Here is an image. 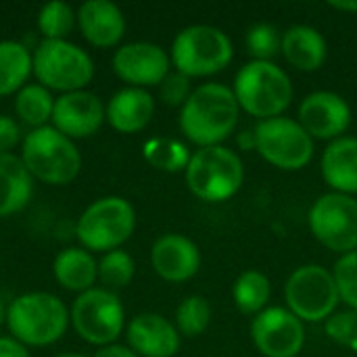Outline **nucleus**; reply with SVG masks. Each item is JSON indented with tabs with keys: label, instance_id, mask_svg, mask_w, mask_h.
Instances as JSON below:
<instances>
[{
	"label": "nucleus",
	"instance_id": "nucleus-1",
	"mask_svg": "<svg viewBox=\"0 0 357 357\" xmlns=\"http://www.w3.org/2000/svg\"><path fill=\"white\" fill-rule=\"evenodd\" d=\"M241 107L232 88L209 82L192 90L180 111V130L199 149L222 144L236 128Z\"/></svg>",
	"mask_w": 357,
	"mask_h": 357
},
{
	"label": "nucleus",
	"instance_id": "nucleus-2",
	"mask_svg": "<svg viewBox=\"0 0 357 357\" xmlns=\"http://www.w3.org/2000/svg\"><path fill=\"white\" fill-rule=\"evenodd\" d=\"M232 92L243 111L253 117H280L293 100V84L274 61H249L234 77Z\"/></svg>",
	"mask_w": 357,
	"mask_h": 357
},
{
	"label": "nucleus",
	"instance_id": "nucleus-3",
	"mask_svg": "<svg viewBox=\"0 0 357 357\" xmlns=\"http://www.w3.org/2000/svg\"><path fill=\"white\" fill-rule=\"evenodd\" d=\"M65 303L50 293H25L6 310V324L21 345L44 347L59 341L69 324Z\"/></svg>",
	"mask_w": 357,
	"mask_h": 357
},
{
	"label": "nucleus",
	"instance_id": "nucleus-4",
	"mask_svg": "<svg viewBox=\"0 0 357 357\" xmlns=\"http://www.w3.org/2000/svg\"><path fill=\"white\" fill-rule=\"evenodd\" d=\"M184 174L190 192L207 203L232 199L245 182V165L241 155L222 144L195 151Z\"/></svg>",
	"mask_w": 357,
	"mask_h": 357
},
{
	"label": "nucleus",
	"instance_id": "nucleus-5",
	"mask_svg": "<svg viewBox=\"0 0 357 357\" xmlns=\"http://www.w3.org/2000/svg\"><path fill=\"white\" fill-rule=\"evenodd\" d=\"M21 161L31 174L46 184H69L82 169V157L71 138L63 136L52 126L31 130L23 140Z\"/></svg>",
	"mask_w": 357,
	"mask_h": 357
},
{
	"label": "nucleus",
	"instance_id": "nucleus-6",
	"mask_svg": "<svg viewBox=\"0 0 357 357\" xmlns=\"http://www.w3.org/2000/svg\"><path fill=\"white\" fill-rule=\"evenodd\" d=\"M234 56L232 40L213 25H188L174 38L172 63L176 71L192 77L220 73Z\"/></svg>",
	"mask_w": 357,
	"mask_h": 357
},
{
	"label": "nucleus",
	"instance_id": "nucleus-7",
	"mask_svg": "<svg viewBox=\"0 0 357 357\" xmlns=\"http://www.w3.org/2000/svg\"><path fill=\"white\" fill-rule=\"evenodd\" d=\"M33 75L48 90H84L94 77V63L86 50L67 40H42L33 50Z\"/></svg>",
	"mask_w": 357,
	"mask_h": 357
},
{
	"label": "nucleus",
	"instance_id": "nucleus-8",
	"mask_svg": "<svg viewBox=\"0 0 357 357\" xmlns=\"http://www.w3.org/2000/svg\"><path fill=\"white\" fill-rule=\"evenodd\" d=\"M136 228V211L121 197H105L94 201L77 220L75 234L88 251H115Z\"/></svg>",
	"mask_w": 357,
	"mask_h": 357
},
{
	"label": "nucleus",
	"instance_id": "nucleus-9",
	"mask_svg": "<svg viewBox=\"0 0 357 357\" xmlns=\"http://www.w3.org/2000/svg\"><path fill=\"white\" fill-rule=\"evenodd\" d=\"M287 310L301 322H326L341 301L333 272L318 264L297 268L284 284Z\"/></svg>",
	"mask_w": 357,
	"mask_h": 357
},
{
	"label": "nucleus",
	"instance_id": "nucleus-10",
	"mask_svg": "<svg viewBox=\"0 0 357 357\" xmlns=\"http://www.w3.org/2000/svg\"><path fill=\"white\" fill-rule=\"evenodd\" d=\"M255 149L278 169H303L314 157V138L291 117H272L255 126Z\"/></svg>",
	"mask_w": 357,
	"mask_h": 357
},
{
	"label": "nucleus",
	"instance_id": "nucleus-11",
	"mask_svg": "<svg viewBox=\"0 0 357 357\" xmlns=\"http://www.w3.org/2000/svg\"><path fill=\"white\" fill-rule=\"evenodd\" d=\"M310 230L320 245L341 255L357 251V201L351 195L326 192L310 209Z\"/></svg>",
	"mask_w": 357,
	"mask_h": 357
},
{
	"label": "nucleus",
	"instance_id": "nucleus-12",
	"mask_svg": "<svg viewBox=\"0 0 357 357\" xmlns=\"http://www.w3.org/2000/svg\"><path fill=\"white\" fill-rule=\"evenodd\" d=\"M123 305L119 297L107 289H90L79 293L71 307L75 333L90 345H113L123 331Z\"/></svg>",
	"mask_w": 357,
	"mask_h": 357
},
{
	"label": "nucleus",
	"instance_id": "nucleus-13",
	"mask_svg": "<svg viewBox=\"0 0 357 357\" xmlns=\"http://www.w3.org/2000/svg\"><path fill=\"white\" fill-rule=\"evenodd\" d=\"M251 339L266 357H297L305 345L303 322L287 307H266L251 322Z\"/></svg>",
	"mask_w": 357,
	"mask_h": 357
},
{
	"label": "nucleus",
	"instance_id": "nucleus-14",
	"mask_svg": "<svg viewBox=\"0 0 357 357\" xmlns=\"http://www.w3.org/2000/svg\"><path fill=\"white\" fill-rule=\"evenodd\" d=\"M297 121L312 138L333 142L341 138L351 126V107L341 94L318 90L301 100Z\"/></svg>",
	"mask_w": 357,
	"mask_h": 357
},
{
	"label": "nucleus",
	"instance_id": "nucleus-15",
	"mask_svg": "<svg viewBox=\"0 0 357 357\" xmlns=\"http://www.w3.org/2000/svg\"><path fill=\"white\" fill-rule=\"evenodd\" d=\"M172 56L153 42H132L113 56V71L132 88L161 86L167 77Z\"/></svg>",
	"mask_w": 357,
	"mask_h": 357
},
{
	"label": "nucleus",
	"instance_id": "nucleus-16",
	"mask_svg": "<svg viewBox=\"0 0 357 357\" xmlns=\"http://www.w3.org/2000/svg\"><path fill=\"white\" fill-rule=\"evenodd\" d=\"M105 119V107L92 92H65L54 100L52 128L67 138H88L98 132Z\"/></svg>",
	"mask_w": 357,
	"mask_h": 357
},
{
	"label": "nucleus",
	"instance_id": "nucleus-17",
	"mask_svg": "<svg viewBox=\"0 0 357 357\" xmlns=\"http://www.w3.org/2000/svg\"><path fill=\"white\" fill-rule=\"evenodd\" d=\"M151 264L163 280L186 282L201 268V251L184 234H163L151 249Z\"/></svg>",
	"mask_w": 357,
	"mask_h": 357
},
{
	"label": "nucleus",
	"instance_id": "nucleus-18",
	"mask_svg": "<svg viewBox=\"0 0 357 357\" xmlns=\"http://www.w3.org/2000/svg\"><path fill=\"white\" fill-rule=\"evenodd\" d=\"M132 351L140 357H174L180 349L178 328L159 314H140L128 326Z\"/></svg>",
	"mask_w": 357,
	"mask_h": 357
},
{
	"label": "nucleus",
	"instance_id": "nucleus-19",
	"mask_svg": "<svg viewBox=\"0 0 357 357\" xmlns=\"http://www.w3.org/2000/svg\"><path fill=\"white\" fill-rule=\"evenodd\" d=\"M84 38L100 48L115 46L126 33V17L121 8L109 0H88L77 10Z\"/></svg>",
	"mask_w": 357,
	"mask_h": 357
},
{
	"label": "nucleus",
	"instance_id": "nucleus-20",
	"mask_svg": "<svg viewBox=\"0 0 357 357\" xmlns=\"http://www.w3.org/2000/svg\"><path fill=\"white\" fill-rule=\"evenodd\" d=\"M155 113V100L144 88H123L111 96L105 115L111 128L121 134H134L149 126Z\"/></svg>",
	"mask_w": 357,
	"mask_h": 357
},
{
	"label": "nucleus",
	"instance_id": "nucleus-21",
	"mask_svg": "<svg viewBox=\"0 0 357 357\" xmlns=\"http://www.w3.org/2000/svg\"><path fill=\"white\" fill-rule=\"evenodd\" d=\"M322 178L333 192H357V138L341 136L333 140L322 155Z\"/></svg>",
	"mask_w": 357,
	"mask_h": 357
},
{
	"label": "nucleus",
	"instance_id": "nucleus-22",
	"mask_svg": "<svg viewBox=\"0 0 357 357\" xmlns=\"http://www.w3.org/2000/svg\"><path fill=\"white\" fill-rule=\"evenodd\" d=\"M284 59L301 71H318L328 54L324 36L312 25H293L282 33Z\"/></svg>",
	"mask_w": 357,
	"mask_h": 357
},
{
	"label": "nucleus",
	"instance_id": "nucleus-23",
	"mask_svg": "<svg viewBox=\"0 0 357 357\" xmlns=\"http://www.w3.org/2000/svg\"><path fill=\"white\" fill-rule=\"evenodd\" d=\"M31 197V174L10 153H0V218L21 211Z\"/></svg>",
	"mask_w": 357,
	"mask_h": 357
},
{
	"label": "nucleus",
	"instance_id": "nucleus-24",
	"mask_svg": "<svg viewBox=\"0 0 357 357\" xmlns=\"http://www.w3.org/2000/svg\"><path fill=\"white\" fill-rule=\"evenodd\" d=\"M54 278L59 284L67 291L86 293L92 289V284L98 278V264L86 249H65L54 259Z\"/></svg>",
	"mask_w": 357,
	"mask_h": 357
},
{
	"label": "nucleus",
	"instance_id": "nucleus-25",
	"mask_svg": "<svg viewBox=\"0 0 357 357\" xmlns=\"http://www.w3.org/2000/svg\"><path fill=\"white\" fill-rule=\"evenodd\" d=\"M31 52L15 40L0 42V96L19 92L33 71Z\"/></svg>",
	"mask_w": 357,
	"mask_h": 357
},
{
	"label": "nucleus",
	"instance_id": "nucleus-26",
	"mask_svg": "<svg viewBox=\"0 0 357 357\" xmlns=\"http://www.w3.org/2000/svg\"><path fill=\"white\" fill-rule=\"evenodd\" d=\"M272 297V284L270 278L257 270L243 272L232 287V299L238 312L247 316H257L266 310L268 301Z\"/></svg>",
	"mask_w": 357,
	"mask_h": 357
},
{
	"label": "nucleus",
	"instance_id": "nucleus-27",
	"mask_svg": "<svg viewBox=\"0 0 357 357\" xmlns=\"http://www.w3.org/2000/svg\"><path fill=\"white\" fill-rule=\"evenodd\" d=\"M54 98L50 96V90L42 84H25L15 98V111L21 117V121L44 128L48 119H52Z\"/></svg>",
	"mask_w": 357,
	"mask_h": 357
},
{
	"label": "nucleus",
	"instance_id": "nucleus-28",
	"mask_svg": "<svg viewBox=\"0 0 357 357\" xmlns=\"http://www.w3.org/2000/svg\"><path fill=\"white\" fill-rule=\"evenodd\" d=\"M142 153H144V159L161 172H182V169L186 172L188 161H190V153L186 144L174 138H165V136H157L144 142Z\"/></svg>",
	"mask_w": 357,
	"mask_h": 357
},
{
	"label": "nucleus",
	"instance_id": "nucleus-29",
	"mask_svg": "<svg viewBox=\"0 0 357 357\" xmlns=\"http://www.w3.org/2000/svg\"><path fill=\"white\" fill-rule=\"evenodd\" d=\"M211 322V307L205 297L190 295L186 297L176 312V328L184 337H199L207 331Z\"/></svg>",
	"mask_w": 357,
	"mask_h": 357
},
{
	"label": "nucleus",
	"instance_id": "nucleus-30",
	"mask_svg": "<svg viewBox=\"0 0 357 357\" xmlns=\"http://www.w3.org/2000/svg\"><path fill=\"white\" fill-rule=\"evenodd\" d=\"M73 21L75 15L65 2H48L38 13V29L42 31L44 40H65L73 29Z\"/></svg>",
	"mask_w": 357,
	"mask_h": 357
},
{
	"label": "nucleus",
	"instance_id": "nucleus-31",
	"mask_svg": "<svg viewBox=\"0 0 357 357\" xmlns=\"http://www.w3.org/2000/svg\"><path fill=\"white\" fill-rule=\"evenodd\" d=\"M134 272H136V266H134L132 255L121 249L105 253L98 264V278L102 280V284L111 289L128 287L134 278Z\"/></svg>",
	"mask_w": 357,
	"mask_h": 357
},
{
	"label": "nucleus",
	"instance_id": "nucleus-32",
	"mask_svg": "<svg viewBox=\"0 0 357 357\" xmlns=\"http://www.w3.org/2000/svg\"><path fill=\"white\" fill-rule=\"evenodd\" d=\"M247 50L253 61H272L282 52V33L270 23H255L247 31Z\"/></svg>",
	"mask_w": 357,
	"mask_h": 357
},
{
	"label": "nucleus",
	"instance_id": "nucleus-33",
	"mask_svg": "<svg viewBox=\"0 0 357 357\" xmlns=\"http://www.w3.org/2000/svg\"><path fill=\"white\" fill-rule=\"evenodd\" d=\"M339 297L349 310L357 312V251L345 253L337 259L333 270Z\"/></svg>",
	"mask_w": 357,
	"mask_h": 357
},
{
	"label": "nucleus",
	"instance_id": "nucleus-34",
	"mask_svg": "<svg viewBox=\"0 0 357 357\" xmlns=\"http://www.w3.org/2000/svg\"><path fill=\"white\" fill-rule=\"evenodd\" d=\"M324 331L331 341L357 354V312H335L324 322Z\"/></svg>",
	"mask_w": 357,
	"mask_h": 357
},
{
	"label": "nucleus",
	"instance_id": "nucleus-35",
	"mask_svg": "<svg viewBox=\"0 0 357 357\" xmlns=\"http://www.w3.org/2000/svg\"><path fill=\"white\" fill-rule=\"evenodd\" d=\"M192 94L190 77L180 71H169L167 77L161 82V98L169 107H184L188 96Z\"/></svg>",
	"mask_w": 357,
	"mask_h": 357
},
{
	"label": "nucleus",
	"instance_id": "nucleus-36",
	"mask_svg": "<svg viewBox=\"0 0 357 357\" xmlns=\"http://www.w3.org/2000/svg\"><path fill=\"white\" fill-rule=\"evenodd\" d=\"M21 138L17 121L8 115H0V153H10Z\"/></svg>",
	"mask_w": 357,
	"mask_h": 357
},
{
	"label": "nucleus",
	"instance_id": "nucleus-37",
	"mask_svg": "<svg viewBox=\"0 0 357 357\" xmlns=\"http://www.w3.org/2000/svg\"><path fill=\"white\" fill-rule=\"evenodd\" d=\"M0 357H29L25 345L10 337H0Z\"/></svg>",
	"mask_w": 357,
	"mask_h": 357
},
{
	"label": "nucleus",
	"instance_id": "nucleus-38",
	"mask_svg": "<svg viewBox=\"0 0 357 357\" xmlns=\"http://www.w3.org/2000/svg\"><path fill=\"white\" fill-rule=\"evenodd\" d=\"M94 357H140L136 351H132V349H128V347H123V345H107V347H100Z\"/></svg>",
	"mask_w": 357,
	"mask_h": 357
},
{
	"label": "nucleus",
	"instance_id": "nucleus-39",
	"mask_svg": "<svg viewBox=\"0 0 357 357\" xmlns=\"http://www.w3.org/2000/svg\"><path fill=\"white\" fill-rule=\"evenodd\" d=\"M333 8L341 10V13H357V0H341V2H331Z\"/></svg>",
	"mask_w": 357,
	"mask_h": 357
},
{
	"label": "nucleus",
	"instance_id": "nucleus-40",
	"mask_svg": "<svg viewBox=\"0 0 357 357\" xmlns=\"http://www.w3.org/2000/svg\"><path fill=\"white\" fill-rule=\"evenodd\" d=\"M238 144L243 149H255V134H253V130L251 132H243L238 136Z\"/></svg>",
	"mask_w": 357,
	"mask_h": 357
},
{
	"label": "nucleus",
	"instance_id": "nucleus-41",
	"mask_svg": "<svg viewBox=\"0 0 357 357\" xmlns=\"http://www.w3.org/2000/svg\"><path fill=\"white\" fill-rule=\"evenodd\" d=\"M6 320V307L2 305V301H0V326H2V322Z\"/></svg>",
	"mask_w": 357,
	"mask_h": 357
},
{
	"label": "nucleus",
	"instance_id": "nucleus-42",
	"mask_svg": "<svg viewBox=\"0 0 357 357\" xmlns=\"http://www.w3.org/2000/svg\"><path fill=\"white\" fill-rule=\"evenodd\" d=\"M56 357H86V356H79V354H63V356H56Z\"/></svg>",
	"mask_w": 357,
	"mask_h": 357
}]
</instances>
